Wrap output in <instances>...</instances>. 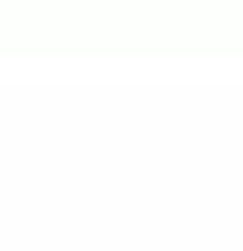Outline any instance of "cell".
Instances as JSON below:
<instances>
[]
</instances>
